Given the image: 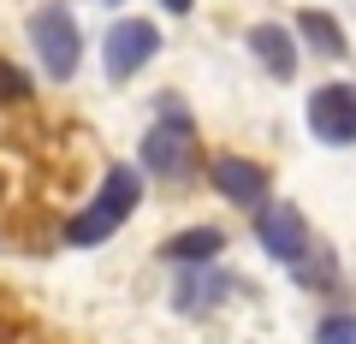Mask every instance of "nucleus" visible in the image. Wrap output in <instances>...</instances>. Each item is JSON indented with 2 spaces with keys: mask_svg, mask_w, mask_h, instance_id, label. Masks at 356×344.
I'll list each match as a JSON object with an SVG mask.
<instances>
[{
  "mask_svg": "<svg viewBox=\"0 0 356 344\" xmlns=\"http://www.w3.org/2000/svg\"><path fill=\"white\" fill-rule=\"evenodd\" d=\"M214 190L238 208H261L267 202V172L255 161H243V154H220L214 161Z\"/></svg>",
  "mask_w": 356,
  "mask_h": 344,
  "instance_id": "0eeeda50",
  "label": "nucleus"
},
{
  "mask_svg": "<svg viewBox=\"0 0 356 344\" xmlns=\"http://www.w3.org/2000/svg\"><path fill=\"white\" fill-rule=\"evenodd\" d=\"M0 190H6V179H0Z\"/></svg>",
  "mask_w": 356,
  "mask_h": 344,
  "instance_id": "2eb2a0df",
  "label": "nucleus"
},
{
  "mask_svg": "<svg viewBox=\"0 0 356 344\" xmlns=\"http://www.w3.org/2000/svg\"><path fill=\"white\" fill-rule=\"evenodd\" d=\"M255 238H261V249L273 255V261H285V268H297L309 255V226H303V214H297L291 202H261Z\"/></svg>",
  "mask_w": 356,
  "mask_h": 344,
  "instance_id": "39448f33",
  "label": "nucleus"
},
{
  "mask_svg": "<svg viewBox=\"0 0 356 344\" xmlns=\"http://www.w3.org/2000/svg\"><path fill=\"white\" fill-rule=\"evenodd\" d=\"M303 119H309V131H315L321 142L350 149L356 142V83H321V90L309 95Z\"/></svg>",
  "mask_w": 356,
  "mask_h": 344,
  "instance_id": "7ed1b4c3",
  "label": "nucleus"
},
{
  "mask_svg": "<svg viewBox=\"0 0 356 344\" xmlns=\"http://www.w3.org/2000/svg\"><path fill=\"white\" fill-rule=\"evenodd\" d=\"M315 344H356V315H327L315 327Z\"/></svg>",
  "mask_w": 356,
  "mask_h": 344,
  "instance_id": "f8f14e48",
  "label": "nucleus"
},
{
  "mask_svg": "<svg viewBox=\"0 0 356 344\" xmlns=\"http://www.w3.org/2000/svg\"><path fill=\"white\" fill-rule=\"evenodd\" d=\"M30 42H36L42 65H48L54 77H72V72H77L83 36H77V24H72V13H65V6H42V13L30 18Z\"/></svg>",
  "mask_w": 356,
  "mask_h": 344,
  "instance_id": "20e7f679",
  "label": "nucleus"
},
{
  "mask_svg": "<svg viewBox=\"0 0 356 344\" xmlns=\"http://www.w3.org/2000/svg\"><path fill=\"white\" fill-rule=\"evenodd\" d=\"M161 125L143 137V166L161 172V179H184L196 166V137H191V119H184V101L178 95H161Z\"/></svg>",
  "mask_w": 356,
  "mask_h": 344,
  "instance_id": "f03ea898",
  "label": "nucleus"
},
{
  "mask_svg": "<svg viewBox=\"0 0 356 344\" xmlns=\"http://www.w3.org/2000/svg\"><path fill=\"white\" fill-rule=\"evenodd\" d=\"M220 291H226V279H220L214 268H196V273H184V285H178V309H184V315H196V309L220 303Z\"/></svg>",
  "mask_w": 356,
  "mask_h": 344,
  "instance_id": "9d476101",
  "label": "nucleus"
},
{
  "mask_svg": "<svg viewBox=\"0 0 356 344\" xmlns=\"http://www.w3.org/2000/svg\"><path fill=\"white\" fill-rule=\"evenodd\" d=\"M161 249L178 268H214V255L226 249V231L220 226H191V231H178V238H166Z\"/></svg>",
  "mask_w": 356,
  "mask_h": 344,
  "instance_id": "6e6552de",
  "label": "nucleus"
},
{
  "mask_svg": "<svg viewBox=\"0 0 356 344\" xmlns=\"http://www.w3.org/2000/svg\"><path fill=\"white\" fill-rule=\"evenodd\" d=\"M297 30H303V36H309V48H321L327 60H339V54H344V30L332 24V18L321 13V6H303V18H297Z\"/></svg>",
  "mask_w": 356,
  "mask_h": 344,
  "instance_id": "9b49d317",
  "label": "nucleus"
},
{
  "mask_svg": "<svg viewBox=\"0 0 356 344\" xmlns=\"http://www.w3.org/2000/svg\"><path fill=\"white\" fill-rule=\"evenodd\" d=\"M0 101H30V77L13 60H0Z\"/></svg>",
  "mask_w": 356,
  "mask_h": 344,
  "instance_id": "ddd939ff",
  "label": "nucleus"
},
{
  "mask_svg": "<svg viewBox=\"0 0 356 344\" xmlns=\"http://www.w3.org/2000/svg\"><path fill=\"white\" fill-rule=\"evenodd\" d=\"M137 202H143L137 166H113V172L102 179V190H95V202L65 226V243H102L107 231H119L131 214H137Z\"/></svg>",
  "mask_w": 356,
  "mask_h": 344,
  "instance_id": "f257e3e1",
  "label": "nucleus"
},
{
  "mask_svg": "<svg viewBox=\"0 0 356 344\" xmlns=\"http://www.w3.org/2000/svg\"><path fill=\"white\" fill-rule=\"evenodd\" d=\"M161 6H166V13H191L196 0H161Z\"/></svg>",
  "mask_w": 356,
  "mask_h": 344,
  "instance_id": "4468645a",
  "label": "nucleus"
},
{
  "mask_svg": "<svg viewBox=\"0 0 356 344\" xmlns=\"http://www.w3.org/2000/svg\"><path fill=\"white\" fill-rule=\"evenodd\" d=\"M154 48H161V30H154L149 18H119V24L107 30V77H113V83L137 77L143 65L154 60Z\"/></svg>",
  "mask_w": 356,
  "mask_h": 344,
  "instance_id": "423d86ee",
  "label": "nucleus"
},
{
  "mask_svg": "<svg viewBox=\"0 0 356 344\" xmlns=\"http://www.w3.org/2000/svg\"><path fill=\"white\" fill-rule=\"evenodd\" d=\"M250 54H255L273 77H291V72H297V48H291V36H285L280 24H255V30H250Z\"/></svg>",
  "mask_w": 356,
  "mask_h": 344,
  "instance_id": "1a4fd4ad",
  "label": "nucleus"
}]
</instances>
